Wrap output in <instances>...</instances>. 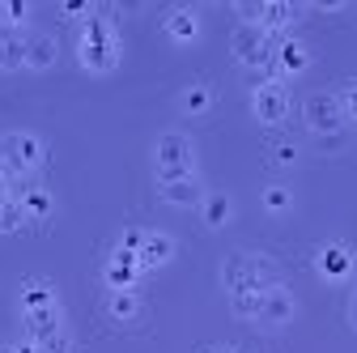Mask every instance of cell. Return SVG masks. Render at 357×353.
Here are the masks:
<instances>
[{
  "mask_svg": "<svg viewBox=\"0 0 357 353\" xmlns=\"http://www.w3.org/2000/svg\"><path fill=\"white\" fill-rule=\"evenodd\" d=\"M294 315H298V298L285 285H273V290L259 294V315H255L259 328H285Z\"/></svg>",
  "mask_w": 357,
  "mask_h": 353,
  "instance_id": "8",
  "label": "cell"
},
{
  "mask_svg": "<svg viewBox=\"0 0 357 353\" xmlns=\"http://www.w3.org/2000/svg\"><path fill=\"white\" fill-rule=\"evenodd\" d=\"M158 196L166 204H174V209H200L208 192L200 188L196 174H188V179H166V183H158Z\"/></svg>",
  "mask_w": 357,
  "mask_h": 353,
  "instance_id": "13",
  "label": "cell"
},
{
  "mask_svg": "<svg viewBox=\"0 0 357 353\" xmlns=\"http://www.w3.org/2000/svg\"><path fill=\"white\" fill-rule=\"evenodd\" d=\"M268 158H273L277 166H294L298 162V145L294 141H273V145H268Z\"/></svg>",
  "mask_w": 357,
  "mask_h": 353,
  "instance_id": "27",
  "label": "cell"
},
{
  "mask_svg": "<svg viewBox=\"0 0 357 353\" xmlns=\"http://www.w3.org/2000/svg\"><path fill=\"white\" fill-rule=\"evenodd\" d=\"M0 68H26V34L22 30H0Z\"/></svg>",
  "mask_w": 357,
  "mask_h": 353,
  "instance_id": "21",
  "label": "cell"
},
{
  "mask_svg": "<svg viewBox=\"0 0 357 353\" xmlns=\"http://www.w3.org/2000/svg\"><path fill=\"white\" fill-rule=\"evenodd\" d=\"M141 273H145V269H141V260L115 247V251L107 255V269H102V281H107L111 290H137Z\"/></svg>",
  "mask_w": 357,
  "mask_h": 353,
  "instance_id": "9",
  "label": "cell"
},
{
  "mask_svg": "<svg viewBox=\"0 0 357 353\" xmlns=\"http://www.w3.org/2000/svg\"><path fill=\"white\" fill-rule=\"evenodd\" d=\"M336 98H340V111H344V119H357V77L344 85V90H340Z\"/></svg>",
  "mask_w": 357,
  "mask_h": 353,
  "instance_id": "29",
  "label": "cell"
},
{
  "mask_svg": "<svg viewBox=\"0 0 357 353\" xmlns=\"http://www.w3.org/2000/svg\"><path fill=\"white\" fill-rule=\"evenodd\" d=\"M349 324H353V328H357V294H353V298H349Z\"/></svg>",
  "mask_w": 357,
  "mask_h": 353,
  "instance_id": "30",
  "label": "cell"
},
{
  "mask_svg": "<svg viewBox=\"0 0 357 353\" xmlns=\"http://www.w3.org/2000/svg\"><path fill=\"white\" fill-rule=\"evenodd\" d=\"M259 200H264L268 213H289V209H294V192H289L285 183H268V188L259 192Z\"/></svg>",
  "mask_w": 357,
  "mask_h": 353,
  "instance_id": "24",
  "label": "cell"
},
{
  "mask_svg": "<svg viewBox=\"0 0 357 353\" xmlns=\"http://www.w3.org/2000/svg\"><path fill=\"white\" fill-rule=\"evenodd\" d=\"M153 166H158V183L188 179V174H196V145L183 132H162L153 145Z\"/></svg>",
  "mask_w": 357,
  "mask_h": 353,
  "instance_id": "5",
  "label": "cell"
},
{
  "mask_svg": "<svg viewBox=\"0 0 357 353\" xmlns=\"http://www.w3.org/2000/svg\"><path fill=\"white\" fill-rule=\"evenodd\" d=\"M302 119L310 128V137H340L344 132V111H340V98L332 90H319L302 103Z\"/></svg>",
  "mask_w": 357,
  "mask_h": 353,
  "instance_id": "6",
  "label": "cell"
},
{
  "mask_svg": "<svg viewBox=\"0 0 357 353\" xmlns=\"http://www.w3.org/2000/svg\"><path fill=\"white\" fill-rule=\"evenodd\" d=\"M119 56H123V43H119V30H115V22H107V17H89L85 26H81V38H77V60L89 68V73H111L115 64H119Z\"/></svg>",
  "mask_w": 357,
  "mask_h": 353,
  "instance_id": "2",
  "label": "cell"
},
{
  "mask_svg": "<svg viewBox=\"0 0 357 353\" xmlns=\"http://www.w3.org/2000/svg\"><path fill=\"white\" fill-rule=\"evenodd\" d=\"M302 17V9L298 5H285V0H264V17H259V26L268 30V34H289V26Z\"/></svg>",
  "mask_w": 357,
  "mask_h": 353,
  "instance_id": "19",
  "label": "cell"
},
{
  "mask_svg": "<svg viewBox=\"0 0 357 353\" xmlns=\"http://www.w3.org/2000/svg\"><path fill=\"white\" fill-rule=\"evenodd\" d=\"M17 204H22V213H26V222H47V217L56 213V196H52L47 188H38V183H26V188L17 192Z\"/></svg>",
  "mask_w": 357,
  "mask_h": 353,
  "instance_id": "16",
  "label": "cell"
},
{
  "mask_svg": "<svg viewBox=\"0 0 357 353\" xmlns=\"http://www.w3.org/2000/svg\"><path fill=\"white\" fill-rule=\"evenodd\" d=\"M107 315H111L115 324H137V320L145 315V302H141L137 290H111V294H107Z\"/></svg>",
  "mask_w": 357,
  "mask_h": 353,
  "instance_id": "17",
  "label": "cell"
},
{
  "mask_svg": "<svg viewBox=\"0 0 357 353\" xmlns=\"http://www.w3.org/2000/svg\"><path fill=\"white\" fill-rule=\"evenodd\" d=\"M166 34H170L174 43H192V38L200 34V17H196V9H192V5H174V9L166 13Z\"/></svg>",
  "mask_w": 357,
  "mask_h": 353,
  "instance_id": "20",
  "label": "cell"
},
{
  "mask_svg": "<svg viewBox=\"0 0 357 353\" xmlns=\"http://www.w3.org/2000/svg\"><path fill=\"white\" fill-rule=\"evenodd\" d=\"M141 269H162V264L174 260V239L166 230H145V243H141Z\"/></svg>",
  "mask_w": 357,
  "mask_h": 353,
  "instance_id": "18",
  "label": "cell"
},
{
  "mask_svg": "<svg viewBox=\"0 0 357 353\" xmlns=\"http://www.w3.org/2000/svg\"><path fill=\"white\" fill-rule=\"evenodd\" d=\"M204 353H238L234 345H213V349H204Z\"/></svg>",
  "mask_w": 357,
  "mask_h": 353,
  "instance_id": "31",
  "label": "cell"
},
{
  "mask_svg": "<svg viewBox=\"0 0 357 353\" xmlns=\"http://www.w3.org/2000/svg\"><path fill=\"white\" fill-rule=\"evenodd\" d=\"M310 64V47L302 38H294V34H281L277 38V52H273V73L277 77H289V73H302Z\"/></svg>",
  "mask_w": 357,
  "mask_h": 353,
  "instance_id": "11",
  "label": "cell"
},
{
  "mask_svg": "<svg viewBox=\"0 0 357 353\" xmlns=\"http://www.w3.org/2000/svg\"><path fill=\"white\" fill-rule=\"evenodd\" d=\"M43 162H47V145L34 132H5L0 137V170L9 179H22V174H34Z\"/></svg>",
  "mask_w": 357,
  "mask_h": 353,
  "instance_id": "4",
  "label": "cell"
},
{
  "mask_svg": "<svg viewBox=\"0 0 357 353\" xmlns=\"http://www.w3.org/2000/svg\"><path fill=\"white\" fill-rule=\"evenodd\" d=\"M141 243H145V230L141 226H128L119 234V251H128V255H141Z\"/></svg>",
  "mask_w": 357,
  "mask_h": 353,
  "instance_id": "28",
  "label": "cell"
},
{
  "mask_svg": "<svg viewBox=\"0 0 357 353\" xmlns=\"http://www.w3.org/2000/svg\"><path fill=\"white\" fill-rule=\"evenodd\" d=\"M200 213H204V226H208V230H221V226L234 217V200H230L226 192H208L204 204H200Z\"/></svg>",
  "mask_w": 357,
  "mask_h": 353,
  "instance_id": "22",
  "label": "cell"
},
{
  "mask_svg": "<svg viewBox=\"0 0 357 353\" xmlns=\"http://www.w3.org/2000/svg\"><path fill=\"white\" fill-rule=\"evenodd\" d=\"M315 273H319L324 281H344V277L353 273V251H349L344 243H324V247L315 251Z\"/></svg>",
  "mask_w": 357,
  "mask_h": 353,
  "instance_id": "10",
  "label": "cell"
},
{
  "mask_svg": "<svg viewBox=\"0 0 357 353\" xmlns=\"http://www.w3.org/2000/svg\"><path fill=\"white\" fill-rule=\"evenodd\" d=\"M213 85H204V81H196V85H188L183 94H178V107H183V115H208L213 111Z\"/></svg>",
  "mask_w": 357,
  "mask_h": 353,
  "instance_id": "23",
  "label": "cell"
},
{
  "mask_svg": "<svg viewBox=\"0 0 357 353\" xmlns=\"http://www.w3.org/2000/svg\"><path fill=\"white\" fill-rule=\"evenodd\" d=\"M221 285H226L230 294H264V290H273L281 285V264L273 255H255V251H234L221 260Z\"/></svg>",
  "mask_w": 357,
  "mask_h": 353,
  "instance_id": "1",
  "label": "cell"
},
{
  "mask_svg": "<svg viewBox=\"0 0 357 353\" xmlns=\"http://www.w3.org/2000/svg\"><path fill=\"white\" fill-rule=\"evenodd\" d=\"M277 38L281 34H268L264 26H234L230 34V52L243 68L259 73V81H281L273 73V52H277Z\"/></svg>",
  "mask_w": 357,
  "mask_h": 353,
  "instance_id": "3",
  "label": "cell"
},
{
  "mask_svg": "<svg viewBox=\"0 0 357 353\" xmlns=\"http://www.w3.org/2000/svg\"><path fill=\"white\" fill-rule=\"evenodd\" d=\"M0 353H17V349H13V345H0Z\"/></svg>",
  "mask_w": 357,
  "mask_h": 353,
  "instance_id": "32",
  "label": "cell"
},
{
  "mask_svg": "<svg viewBox=\"0 0 357 353\" xmlns=\"http://www.w3.org/2000/svg\"><path fill=\"white\" fill-rule=\"evenodd\" d=\"M251 111L264 128H281L289 119V90L285 81H255L251 85Z\"/></svg>",
  "mask_w": 357,
  "mask_h": 353,
  "instance_id": "7",
  "label": "cell"
},
{
  "mask_svg": "<svg viewBox=\"0 0 357 353\" xmlns=\"http://www.w3.org/2000/svg\"><path fill=\"white\" fill-rule=\"evenodd\" d=\"M17 302H22V315H34V311H56V306H60L56 285H52L47 277H26V281H22Z\"/></svg>",
  "mask_w": 357,
  "mask_h": 353,
  "instance_id": "12",
  "label": "cell"
},
{
  "mask_svg": "<svg viewBox=\"0 0 357 353\" xmlns=\"http://www.w3.org/2000/svg\"><path fill=\"white\" fill-rule=\"evenodd\" d=\"M230 306H234V315L238 320H255L259 315V294L247 290V294H230Z\"/></svg>",
  "mask_w": 357,
  "mask_h": 353,
  "instance_id": "26",
  "label": "cell"
},
{
  "mask_svg": "<svg viewBox=\"0 0 357 353\" xmlns=\"http://www.w3.org/2000/svg\"><path fill=\"white\" fill-rule=\"evenodd\" d=\"M56 60H60V43L52 34H43V30L26 34V68L43 73V68H52Z\"/></svg>",
  "mask_w": 357,
  "mask_h": 353,
  "instance_id": "14",
  "label": "cell"
},
{
  "mask_svg": "<svg viewBox=\"0 0 357 353\" xmlns=\"http://www.w3.org/2000/svg\"><path fill=\"white\" fill-rule=\"evenodd\" d=\"M26 222V213L17 204V196H0V234H13Z\"/></svg>",
  "mask_w": 357,
  "mask_h": 353,
  "instance_id": "25",
  "label": "cell"
},
{
  "mask_svg": "<svg viewBox=\"0 0 357 353\" xmlns=\"http://www.w3.org/2000/svg\"><path fill=\"white\" fill-rule=\"evenodd\" d=\"M22 324H26V340H34V345H47V340L64 336L60 306H56V311H34V315H22Z\"/></svg>",
  "mask_w": 357,
  "mask_h": 353,
  "instance_id": "15",
  "label": "cell"
}]
</instances>
